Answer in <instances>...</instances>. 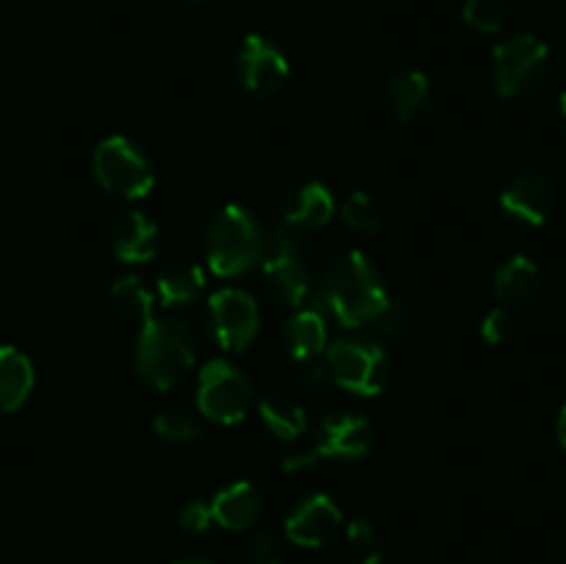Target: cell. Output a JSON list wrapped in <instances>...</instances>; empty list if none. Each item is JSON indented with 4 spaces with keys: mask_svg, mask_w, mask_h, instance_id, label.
Wrapping results in <instances>:
<instances>
[{
    "mask_svg": "<svg viewBox=\"0 0 566 564\" xmlns=\"http://www.w3.org/2000/svg\"><path fill=\"white\" fill-rule=\"evenodd\" d=\"M247 564H282L280 542H276L271 534L254 536L247 553Z\"/></svg>",
    "mask_w": 566,
    "mask_h": 564,
    "instance_id": "31",
    "label": "cell"
},
{
    "mask_svg": "<svg viewBox=\"0 0 566 564\" xmlns=\"http://www.w3.org/2000/svg\"><path fill=\"white\" fill-rule=\"evenodd\" d=\"M111 302L125 315L127 321H149L153 318V293L142 285L138 276H122L111 285Z\"/></svg>",
    "mask_w": 566,
    "mask_h": 564,
    "instance_id": "23",
    "label": "cell"
},
{
    "mask_svg": "<svg viewBox=\"0 0 566 564\" xmlns=\"http://www.w3.org/2000/svg\"><path fill=\"white\" fill-rule=\"evenodd\" d=\"M370 448H374V429L368 420L352 412H337L321 420L313 446L282 459V470L298 473L313 468L321 459H363L368 457Z\"/></svg>",
    "mask_w": 566,
    "mask_h": 564,
    "instance_id": "5",
    "label": "cell"
},
{
    "mask_svg": "<svg viewBox=\"0 0 566 564\" xmlns=\"http://www.w3.org/2000/svg\"><path fill=\"white\" fill-rule=\"evenodd\" d=\"M111 247L125 263H147L158 252V227L138 210L122 213L111 227Z\"/></svg>",
    "mask_w": 566,
    "mask_h": 564,
    "instance_id": "15",
    "label": "cell"
},
{
    "mask_svg": "<svg viewBox=\"0 0 566 564\" xmlns=\"http://www.w3.org/2000/svg\"><path fill=\"white\" fill-rule=\"evenodd\" d=\"M340 216L346 221V227H352L354 232H376L381 227V221H385L379 202L365 191L348 194L340 208Z\"/></svg>",
    "mask_w": 566,
    "mask_h": 564,
    "instance_id": "25",
    "label": "cell"
},
{
    "mask_svg": "<svg viewBox=\"0 0 566 564\" xmlns=\"http://www.w3.org/2000/svg\"><path fill=\"white\" fill-rule=\"evenodd\" d=\"M321 293H324L332 315L348 330L370 324L392 299L387 293L379 269L359 249L343 254L329 265Z\"/></svg>",
    "mask_w": 566,
    "mask_h": 564,
    "instance_id": "1",
    "label": "cell"
},
{
    "mask_svg": "<svg viewBox=\"0 0 566 564\" xmlns=\"http://www.w3.org/2000/svg\"><path fill=\"white\" fill-rule=\"evenodd\" d=\"M343 512L329 495H310L285 520L287 540L302 547H321L340 531Z\"/></svg>",
    "mask_w": 566,
    "mask_h": 564,
    "instance_id": "13",
    "label": "cell"
},
{
    "mask_svg": "<svg viewBox=\"0 0 566 564\" xmlns=\"http://www.w3.org/2000/svg\"><path fill=\"white\" fill-rule=\"evenodd\" d=\"M94 175L105 191L122 199H142L153 191L155 171L147 155L125 136H111L94 149Z\"/></svg>",
    "mask_w": 566,
    "mask_h": 564,
    "instance_id": "8",
    "label": "cell"
},
{
    "mask_svg": "<svg viewBox=\"0 0 566 564\" xmlns=\"http://www.w3.org/2000/svg\"><path fill=\"white\" fill-rule=\"evenodd\" d=\"M558 440H562V446L566 451V404H564L562 415H558Z\"/></svg>",
    "mask_w": 566,
    "mask_h": 564,
    "instance_id": "32",
    "label": "cell"
},
{
    "mask_svg": "<svg viewBox=\"0 0 566 564\" xmlns=\"http://www.w3.org/2000/svg\"><path fill=\"white\" fill-rule=\"evenodd\" d=\"M205 274L193 263H171L164 274L158 276V296L169 307H182L191 304L202 293Z\"/></svg>",
    "mask_w": 566,
    "mask_h": 564,
    "instance_id": "21",
    "label": "cell"
},
{
    "mask_svg": "<svg viewBox=\"0 0 566 564\" xmlns=\"http://www.w3.org/2000/svg\"><path fill=\"white\" fill-rule=\"evenodd\" d=\"M177 3H186V6H199V3H208V0H177Z\"/></svg>",
    "mask_w": 566,
    "mask_h": 564,
    "instance_id": "34",
    "label": "cell"
},
{
    "mask_svg": "<svg viewBox=\"0 0 566 564\" xmlns=\"http://www.w3.org/2000/svg\"><path fill=\"white\" fill-rule=\"evenodd\" d=\"M210 523H213V509L205 501H191L180 512L182 531H191V534H202L210 529Z\"/></svg>",
    "mask_w": 566,
    "mask_h": 564,
    "instance_id": "30",
    "label": "cell"
},
{
    "mask_svg": "<svg viewBox=\"0 0 566 564\" xmlns=\"http://www.w3.org/2000/svg\"><path fill=\"white\" fill-rule=\"evenodd\" d=\"M210 509H213V520L221 529L247 531L263 514V495L252 481H235V484L216 492Z\"/></svg>",
    "mask_w": 566,
    "mask_h": 564,
    "instance_id": "16",
    "label": "cell"
},
{
    "mask_svg": "<svg viewBox=\"0 0 566 564\" xmlns=\"http://www.w3.org/2000/svg\"><path fill=\"white\" fill-rule=\"evenodd\" d=\"M263 285L271 302L298 307L310 296V271L302 263V243L291 230H274L265 236L263 249Z\"/></svg>",
    "mask_w": 566,
    "mask_h": 564,
    "instance_id": "7",
    "label": "cell"
},
{
    "mask_svg": "<svg viewBox=\"0 0 566 564\" xmlns=\"http://www.w3.org/2000/svg\"><path fill=\"white\" fill-rule=\"evenodd\" d=\"M542 291V271L525 254H514L497 269L495 274V296L512 307H528Z\"/></svg>",
    "mask_w": 566,
    "mask_h": 564,
    "instance_id": "17",
    "label": "cell"
},
{
    "mask_svg": "<svg viewBox=\"0 0 566 564\" xmlns=\"http://www.w3.org/2000/svg\"><path fill=\"white\" fill-rule=\"evenodd\" d=\"M213 337L227 352H243L260 332V310L249 293L224 288L210 299Z\"/></svg>",
    "mask_w": 566,
    "mask_h": 564,
    "instance_id": "11",
    "label": "cell"
},
{
    "mask_svg": "<svg viewBox=\"0 0 566 564\" xmlns=\"http://www.w3.org/2000/svg\"><path fill=\"white\" fill-rule=\"evenodd\" d=\"M193 337L182 321L153 315L144 321L136 341V370L158 390L177 387L193 368Z\"/></svg>",
    "mask_w": 566,
    "mask_h": 564,
    "instance_id": "2",
    "label": "cell"
},
{
    "mask_svg": "<svg viewBox=\"0 0 566 564\" xmlns=\"http://www.w3.org/2000/svg\"><path fill=\"white\" fill-rule=\"evenodd\" d=\"M265 232L260 221L241 205H227L205 236V254L213 274L238 276L260 263Z\"/></svg>",
    "mask_w": 566,
    "mask_h": 564,
    "instance_id": "3",
    "label": "cell"
},
{
    "mask_svg": "<svg viewBox=\"0 0 566 564\" xmlns=\"http://www.w3.org/2000/svg\"><path fill=\"white\" fill-rule=\"evenodd\" d=\"M387 97H390L392 111L401 122H412L429 108L431 100V83L423 72L418 70H401L398 75L390 77L387 83Z\"/></svg>",
    "mask_w": 566,
    "mask_h": 564,
    "instance_id": "20",
    "label": "cell"
},
{
    "mask_svg": "<svg viewBox=\"0 0 566 564\" xmlns=\"http://www.w3.org/2000/svg\"><path fill=\"white\" fill-rule=\"evenodd\" d=\"M492 72L501 97H528L539 92L551 75V50L534 33H520L497 44L492 53Z\"/></svg>",
    "mask_w": 566,
    "mask_h": 564,
    "instance_id": "4",
    "label": "cell"
},
{
    "mask_svg": "<svg viewBox=\"0 0 566 564\" xmlns=\"http://www.w3.org/2000/svg\"><path fill=\"white\" fill-rule=\"evenodd\" d=\"M155 435L164 442H171V446H188V442H197L202 437V426L193 418L188 409H164V412L155 418Z\"/></svg>",
    "mask_w": 566,
    "mask_h": 564,
    "instance_id": "24",
    "label": "cell"
},
{
    "mask_svg": "<svg viewBox=\"0 0 566 564\" xmlns=\"http://www.w3.org/2000/svg\"><path fill=\"white\" fill-rule=\"evenodd\" d=\"M370 326H374L376 332H381V335L398 341V337H407L409 332H412V315H409V310L403 307L401 302L390 299V302L385 304V310L370 321Z\"/></svg>",
    "mask_w": 566,
    "mask_h": 564,
    "instance_id": "28",
    "label": "cell"
},
{
    "mask_svg": "<svg viewBox=\"0 0 566 564\" xmlns=\"http://www.w3.org/2000/svg\"><path fill=\"white\" fill-rule=\"evenodd\" d=\"M177 564H205V562H177Z\"/></svg>",
    "mask_w": 566,
    "mask_h": 564,
    "instance_id": "35",
    "label": "cell"
},
{
    "mask_svg": "<svg viewBox=\"0 0 566 564\" xmlns=\"http://www.w3.org/2000/svg\"><path fill=\"white\" fill-rule=\"evenodd\" d=\"M514 335V315L509 307H495L481 321V337L492 346H501Z\"/></svg>",
    "mask_w": 566,
    "mask_h": 564,
    "instance_id": "29",
    "label": "cell"
},
{
    "mask_svg": "<svg viewBox=\"0 0 566 564\" xmlns=\"http://www.w3.org/2000/svg\"><path fill=\"white\" fill-rule=\"evenodd\" d=\"M346 542L354 553V562L357 564H379L381 558V542L379 534H376L374 523L365 518H357L348 523Z\"/></svg>",
    "mask_w": 566,
    "mask_h": 564,
    "instance_id": "27",
    "label": "cell"
},
{
    "mask_svg": "<svg viewBox=\"0 0 566 564\" xmlns=\"http://www.w3.org/2000/svg\"><path fill=\"white\" fill-rule=\"evenodd\" d=\"M199 412L216 424H241L252 404V385L247 374L227 359H213L199 374Z\"/></svg>",
    "mask_w": 566,
    "mask_h": 564,
    "instance_id": "9",
    "label": "cell"
},
{
    "mask_svg": "<svg viewBox=\"0 0 566 564\" xmlns=\"http://www.w3.org/2000/svg\"><path fill=\"white\" fill-rule=\"evenodd\" d=\"M235 70L241 86L249 94L263 100L276 97L285 88L287 75H291L285 53L265 36H258V33H249L243 39L241 50H238Z\"/></svg>",
    "mask_w": 566,
    "mask_h": 564,
    "instance_id": "10",
    "label": "cell"
},
{
    "mask_svg": "<svg viewBox=\"0 0 566 564\" xmlns=\"http://www.w3.org/2000/svg\"><path fill=\"white\" fill-rule=\"evenodd\" d=\"M332 216H335V199L321 182H307L282 205V227L296 236L318 232L321 227L329 224Z\"/></svg>",
    "mask_w": 566,
    "mask_h": 564,
    "instance_id": "14",
    "label": "cell"
},
{
    "mask_svg": "<svg viewBox=\"0 0 566 564\" xmlns=\"http://www.w3.org/2000/svg\"><path fill=\"white\" fill-rule=\"evenodd\" d=\"M326 370L337 387L357 396H379L390 385L392 376L385 348L379 343L359 341V337L337 341L326 352Z\"/></svg>",
    "mask_w": 566,
    "mask_h": 564,
    "instance_id": "6",
    "label": "cell"
},
{
    "mask_svg": "<svg viewBox=\"0 0 566 564\" xmlns=\"http://www.w3.org/2000/svg\"><path fill=\"white\" fill-rule=\"evenodd\" d=\"M558 205V188L542 171H523L501 194V208L525 227H542Z\"/></svg>",
    "mask_w": 566,
    "mask_h": 564,
    "instance_id": "12",
    "label": "cell"
},
{
    "mask_svg": "<svg viewBox=\"0 0 566 564\" xmlns=\"http://www.w3.org/2000/svg\"><path fill=\"white\" fill-rule=\"evenodd\" d=\"M33 390V365L20 348L0 346V412H14Z\"/></svg>",
    "mask_w": 566,
    "mask_h": 564,
    "instance_id": "18",
    "label": "cell"
},
{
    "mask_svg": "<svg viewBox=\"0 0 566 564\" xmlns=\"http://www.w3.org/2000/svg\"><path fill=\"white\" fill-rule=\"evenodd\" d=\"M285 343L291 348V357L298 363H313V359L324 357L326 343H329L324 315L318 310H302L293 315L285 326Z\"/></svg>",
    "mask_w": 566,
    "mask_h": 564,
    "instance_id": "19",
    "label": "cell"
},
{
    "mask_svg": "<svg viewBox=\"0 0 566 564\" xmlns=\"http://www.w3.org/2000/svg\"><path fill=\"white\" fill-rule=\"evenodd\" d=\"M558 122H562V127L566 133V88L562 92V100H558Z\"/></svg>",
    "mask_w": 566,
    "mask_h": 564,
    "instance_id": "33",
    "label": "cell"
},
{
    "mask_svg": "<svg viewBox=\"0 0 566 564\" xmlns=\"http://www.w3.org/2000/svg\"><path fill=\"white\" fill-rule=\"evenodd\" d=\"M462 17L473 31L501 33L509 22V6L503 0H464Z\"/></svg>",
    "mask_w": 566,
    "mask_h": 564,
    "instance_id": "26",
    "label": "cell"
},
{
    "mask_svg": "<svg viewBox=\"0 0 566 564\" xmlns=\"http://www.w3.org/2000/svg\"><path fill=\"white\" fill-rule=\"evenodd\" d=\"M260 415L271 435H276L280 440H296L307 429V415H304L302 404L287 396H265L260 401Z\"/></svg>",
    "mask_w": 566,
    "mask_h": 564,
    "instance_id": "22",
    "label": "cell"
}]
</instances>
